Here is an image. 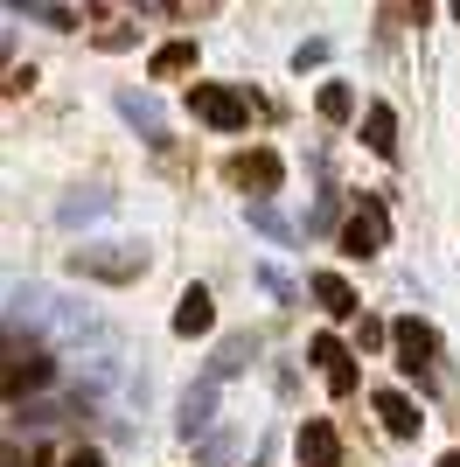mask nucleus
<instances>
[{
    "mask_svg": "<svg viewBox=\"0 0 460 467\" xmlns=\"http://www.w3.org/2000/svg\"><path fill=\"white\" fill-rule=\"evenodd\" d=\"M383 244H391L383 195H363V189H356V210H349V223H342V252H349V258H377Z\"/></svg>",
    "mask_w": 460,
    "mask_h": 467,
    "instance_id": "nucleus-1",
    "label": "nucleus"
},
{
    "mask_svg": "<svg viewBox=\"0 0 460 467\" xmlns=\"http://www.w3.org/2000/svg\"><path fill=\"white\" fill-rule=\"evenodd\" d=\"M189 112L216 133H245V91H230V84H189Z\"/></svg>",
    "mask_w": 460,
    "mask_h": 467,
    "instance_id": "nucleus-2",
    "label": "nucleus"
},
{
    "mask_svg": "<svg viewBox=\"0 0 460 467\" xmlns=\"http://www.w3.org/2000/svg\"><path fill=\"white\" fill-rule=\"evenodd\" d=\"M391 349H398L404 377H419V384H433V377H425V363L440 356V328H433V321H419V314H404L398 328H391Z\"/></svg>",
    "mask_w": 460,
    "mask_h": 467,
    "instance_id": "nucleus-3",
    "label": "nucleus"
},
{
    "mask_svg": "<svg viewBox=\"0 0 460 467\" xmlns=\"http://www.w3.org/2000/svg\"><path fill=\"white\" fill-rule=\"evenodd\" d=\"M230 182H237L251 202H266V195H279V182H287V161L272 154V147H251V154L230 161Z\"/></svg>",
    "mask_w": 460,
    "mask_h": 467,
    "instance_id": "nucleus-4",
    "label": "nucleus"
},
{
    "mask_svg": "<svg viewBox=\"0 0 460 467\" xmlns=\"http://www.w3.org/2000/svg\"><path fill=\"white\" fill-rule=\"evenodd\" d=\"M42 384H57V363H49L42 349H21L15 342V349H7V405L21 411V398H36Z\"/></svg>",
    "mask_w": 460,
    "mask_h": 467,
    "instance_id": "nucleus-5",
    "label": "nucleus"
},
{
    "mask_svg": "<svg viewBox=\"0 0 460 467\" xmlns=\"http://www.w3.org/2000/svg\"><path fill=\"white\" fill-rule=\"evenodd\" d=\"M70 273H91V279H140L147 273V252H126V244H98V252H70Z\"/></svg>",
    "mask_w": 460,
    "mask_h": 467,
    "instance_id": "nucleus-6",
    "label": "nucleus"
},
{
    "mask_svg": "<svg viewBox=\"0 0 460 467\" xmlns=\"http://www.w3.org/2000/svg\"><path fill=\"white\" fill-rule=\"evenodd\" d=\"M293 453H300V467H342V432L328 426V419H300Z\"/></svg>",
    "mask_w": 460,
    "mask_h": 467,
    "instance_id": "nucleus-7",
    "label": "nucleus"
},
{
    "mask_svg": "<svg viewBox=\"0 0 460 467\" xmlns=\"http://www.w3.org/2000/svg\"><path fill=\"white\" fill-rule=\"evenodd\" d=\"M370 411L383 419V432L391 440H419V426H425V411L404 398V390H370Z\"/></svg>",
    "mask_w": 460,
    "mask_h": 467,
    "instance_id": "nucleus-8",
    "label": "nucleus"
},
{
    "mask_svg": "<svg viewBox=\"0 0 460 467\" xmlns=\"http://www.w3.org/2000/svg\"><path fill=\"white\" fill-rule=\"evenodd\" d=\"M216 328V307H210V286H189L182 300H174V335L182 342H195V335Z\"/></svg>",
    "mask_w": 460,
    "mask_h": 467,
    "instance_id": "nucleus-9",
    "label": "nucleus"
},
{
    "mask_svg": "<svg viewBox=\"0 0 460 467\" xmlns=\"http://www.w3.org/2000/svg\"><path fill=\"white\" fill-rule=\"evenodd\" d=\"M307 293H314V307L335 314V321H349V314H356V286H349L342 273H314V279H307Z\"/></svg>",
    "mask_w": 460,
    "mask_h": 467,
    "instance_id": "nucleus-10",
    "label": "nucleus"
},
{
    "mask_svg": "<svg viewBox=\"0 0 460 467\" xmlns=\"http://www.w3.org/2000/svg\"><path fill=\"white\" fill-rule=\"evenodd\" d=\"M363 147L377 161L398 154V112H391V105H370V112H363Z\"/></svg>",
    "mask_w": 460,
    "mask_h": 467,
    "instance_id": "nucleus-11",
    "label": "nucleus"
},
{
    "mask_svg": "<svg viewBox=\"0 0 460 467\" xmlns=\"http://www.w3.org/2000/svg\"><path fill=\"white\" fill-rule=\"evenodd\" d=\"M182 70H195V42H161V49H153V63H147V78H153V84L182 78Z\"/></svg>",
    "mask_w": 460,
    "mask_h": 467,
    "instance_id": "nucleus-12",
    "label": "nucleus"
},
{
    "mask_svg": "<svg viewBox=\"0 0 460 467\" xmlns=\"http://www.w3.org/2000/svg\"><path fill=\"white\" fill-rule=\"evenodd\" d=\"M210 405H216V377H203V384H195L189 398H182V440L210 426Z\"/></svg>",
    "mask_w": 460,
    "mask_h": 467,
    "instance_id": "nucleus-13",
    "label": "nucleus"
},
{
    "mask_svg": "<svg viewBox=\"0 0 460 467\" xmlns=\"http://www.w3.org/2000/svg\"><path fill=\"white\" fill-rule=\"evenodd\" d=\"M314 112H321L328 126H342V119L356 112V98H349V84H342V78H328V84H321V98H314Z\"/></svg>",
    "mask_w": 460,
    "mask_h": 467,
    "instance_id": "nucleus-14",
    "label": "nucleus"
},
{
    "mask_svg": "<svg viewBox=\"0 0 460 467\" xmlns=\"http://www.w3.org/2000/svg\"><path fill=\"white\" fill-rule=\"evenodd\" d=\"M119 105H126V119H133V126H140V133L153 140V147H161V140H168V126H161V112H153L147 98H133V91H126V98H119Z\"/></svg>",
    "mask_w": 460,
    "mask_h": 467,
    "instance_id": "nucleus-15",
    "label": "nucleus"
},
{
    "mask_svg": "<svg viewBox=\"0 0 460 467\" xmlns=\"http://www.w3.org/2000/svg\"><path fill=\"white\" fill-rule=\"evenodd\" d=\"M307 356H314V363H321V370H328V377L342 370V363H356V356H349V349H342V342H335V335H314V342H307Z\"/></svg>",
    "mask_w": 460,
    "mask_h": 467,
    "instance_id": "nucleus-16",
    "label": "nucleus"
},
{
    "mask_svg": "<svg viewBox=\"0 0 460 467\" xmlns=\"http://www.w3.org/2000/svg\"><path fill=\"white\" fill-rule=\"evenodd\" d=\"M15 15L49 21V28H77V7H42V0H15Z\"/></svg>",
    "mask_w": 460,
    "mask_h": 467,
    "instance_id": "nucleus-17",
    "label": "nucleus"
},
{
    "mask_svg": "<svg viewBox=\"0 0 460 467\" xmlns=\"http://www.w3.org/2000/svg\"><path fill=\"white\" fill-rule=\"evenodd\" d=\"M251 223H258L266 237H279V244H293V223H287V216H272V202H251Z\"/></svg>",
    "mask_w": 460,
    "mask_h": 467,
    "instance_id": "nucleus-18",
    "label": "nucleus"
},
{
    "mask_svg": "<svg viewBox=\"0 0 460 467\" xmlns=\"http://www.w3.org/2000/svg\"><path fill=\"white\" fill-rule=\"evenodd\" d=\"M356 342H363V349H383V342H391V328H383V321H356Z\"/></svg>",
    "mask_w": 460,
    "mask_h": 467,
    "instance_id": "nucleus-19",
    "label": "nucleus"
},
{
    "mask_svg": "<svg viewBox=\"0 0 460 467\" xmlns=\"http://www.w3.org/2000/svg\"><path fill=\"white\" fill-rule=\"evenodd\" d=\"M63 467H105V453H98V447H70V453H63Z\"/></svg>",
    "mask_w": 460,
    "mask_h": 467,
    "instance_id": "nucleus-20",
    "label": "nucleus"
},
{
    "mask_svg": "<svg viewBox=\"0 0 460 467\" xmlns=\"http://www.w3.org/2000/svg\"><path fill=\"white\" fill-rule=\"evenodd\" d=\"M21 91H36V70L21 63V70H7V98H21Z\"/></svg>",
    "mask_w": 460,
    "mask_h": 467,
    "instance_id": "nucleus-21",
    "label": "nucleus"
},
{
    "mask_svg": "<svg viewBox=\"0 0 460 467\" xmlns=\"http://www.w3.org/2000/svg\"><path fill=\"white\" fill-rule=\"evenodd\" d=\"M328 390H335V398H349V390H356V363H342V370L328 377Z\"/></svg>",
    "mask_w": 460,
    "mask_h": 467,
    "instance_id": "nucleus-22",
    "label": "nucleus"
},
{
    "mask_svg": "<svg viewBox=\"0 0 460 467\" xmlns=\"http://www.w3.org/2000/svg\"><path fill=\"white\" fill-rule=\"evenodd\" d=\"M440 467H460V447H454V453H440Z\"/></svg>",
    "mask_w": 460,
    "mask_h": 467,
    "instance_id": "nucleus-23",
    "label": "nucleus"
}]
</instances>
